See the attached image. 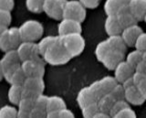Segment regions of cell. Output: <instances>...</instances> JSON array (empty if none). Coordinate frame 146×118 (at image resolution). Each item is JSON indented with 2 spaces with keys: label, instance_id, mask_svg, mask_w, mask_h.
Wrapping results in <instances>:
<instances>
[{
  "label": "cell",
  "instance_id": "obj_18",
  "mask_svg": "<svg viewBox=\"0 0 146 118\" xmlns=\"http://www.w3.org/2000/svg\"><path fill=\"white\" fill-rule=\"evenodd\" d=\"M125 100L133 105H141L146 101V99L135 85L125 89Z\"/></svg>",
  "mask_w": 146,
  "mask_h": 118
},
{
  "label": "cell",
  "instance_id": "obj_29",
  "mask_svg": "<svg viewBox=\"0 0 146 118\" xmlns=\"http://www.w3.org/2000/svg\"><path fill=\"white\" fill-rule=\"evenodd\" d=\"M143 52H141L135 49L134 51H131L128 54L125 61L135 69L136 66L141 61V60H143Z\"/></svg>",
  "mask_w": 146,
  "mask_h": 118
},
{
  "label": "cell",
  "instance_id": "obj_32",
  "mask_svg": "<svg viewBox=\"0 0 146 118\" xmlns=\"http://www.w3.org/2000/svg\"><path fill=\"white\" fill-rule=\"evenodd\" d=\"M44 0H26L27 10L32 13H41L43 11Z\"/></svg>",
  "mask_w": 146,
  "mask_h": 118
},
{
  "label": "cell",
  "instance_id": "obj_8",
  "mask_svg": "<svg viewBox=\"0 0 146 118\" xmlns=\"http://www.w3.org/2000/svg\"><path fill=\"white\" fill-rule=\"evenodd\" d=\"M21 68L27 77H42L45 74V61L43 58L29 60L21 62Z\"/></svg>",
  "mask_w": 146,
  "mask_h": 118
},
{
  "label": "cell",
  "instance_id": "obj_37",
  "mask_svg": "<svg viewBox=\"0 0 146 118\" xmlns=\"http://www.w3.org/2000/svg\"><path fill=\"white\" fill-rule=\"evenodd\" d=\"M130 107L129 106V103H128L126 100H120V101H116L114 103L113 106L111 110V113H110V115L113 116L114 115H116L119 112H121L124 109Z\"/></svg>",
  "mask_w": 146,
  "mask_h": 118
},
{
  "label": "cell",
  "instance_id": "obj_4",
  "mask_svg": "<svg viewBox=\"0 0 146 118\" xmlns=\"http://www.w3.org/2000/svg\"><path fill=\"white\" fill-rule=\"evenodd\" d=\"M21 42L18 28H7L0 36V51L7 52L11 49H17Z\"/></svg>",
  "mask_w": 146,
  "mask_h": 118
},
{
  "label": "cell",
  "instance_id": "obj_51",
  "mask_svg": "<svg viewBox=\"0 0 146 118\" xmlns=\"http://www.w3.org/2000/svg\"><path fill=\"white\" fill-rule=\"evenodd\" d=\"M131 1V0H119V2H120L122 6H128Z\"/></svg>",
  "mask_w": 146,
  "mask_h": 118
},
{
  "label": "cell",
  "instance_id": "obj_15",
  "mask_svg": "<svg viewBox=\"0 0 146 118\" xmlns=\"http://www.w3.org/2000/svg\"><path fill=\"white\" fill-rule=\"evenodd\" d=\"M116 17L123 29L132 25H136L137 22H138L135 19V17L132 16L128 6H123L122 7H121V9L117 13Z\"/></svg>",
  "mask_w": 146,
  "mask_h": 118
},
{
  "label": "cell",
  "instance_id": "obj_43",
  "mask_svg": "<svg viewBox=\"0 0 146 118\" xmlns=\"http://www.w3.org/2000/svg\"><path fill=\"white\" fill-rule=\"evenodd\" d=\"M29 118H47V111L34 108L29 113Z\"/></svg>",
  "mask_w": 146,
  "mask_h": 118
},
{
  "label": "cell",
  "instance_id": "obj_3",
  "mask_svg": "<svg viewBox=\"0 0 146 118\" xmlns=\"http://www.w3.org/2000/svg\"><path fill=\"white\" fill-rule=\"evenodd\" d=\"M22 41L35 42L36 40L40 39L44 32L42 24L38 20L29 19L22 23L18 28Z\"/></svg>",
  "mask_w": 146,
  "mask_h": 118
},
{
  "label": "cell",
  "instance_id": "obj_24",
  "mask_svg": "<svg viewBox=\"0 0 146 118\" xmlns=\"http://www.w3.org/2000/svg\"><path fill=\"white\" fill-rule=\"evenodd\" d=\"M27 79V76L23 71L21 66L18 67L17 69L12 72V74L7 78V81H8L11 85H21L23 86L25 81Z\"/></svg>",
  "mask_w": 146,
  "mask_h": 118
},
{
  "label": "cell",
  "instance_id": "obj_36",
  "mask_svg": "<svg viewBox=\"0 0 146 118\" xmlns=\"http://www.w3.org/2000/svg\"><path fill=\"white\" fill-rule=\"evenodd\" d=\"M110 94L115 101H120V100H125V89L123 88L121 83H118Z\"/></svg>",
  "mask_w": 146,
  "mask_h": 118
},
{
  "label": "cell",
  "instance_id": "obj_42",
  "mask_svg": "<svg viewBox=\"0 0 146 118\" xmlns=\"http://www.w3.org/2000/svg\"><path fill=\"white\" fill-rule=\"evenodd\" d=\"M79 1L85 7V8L93 9L100 5L102 0H79Z\"/></svg>",
  "mask_w": 146,
  "mask_h": 118
},
{
  "label": "cell",
  "instance_id": "obj_40",
  "mask_svg": "<svg viewBox=\"0 0 146 118\" xmlns=\"http://www.w3.org/2000/svg\"><path fill=\"white\" fill-rule=\"evenodd\" d=\"M111 118H137L135 112L131 107H128L124 110L119 112L116 115L111 116Z\"/></svg>",
  "mask_w": 146,
  "mask_h": 118
},
{
  "label": "cell",
  "instance_id": "obj_10",
  "mask_svg": "<svg viewBox=\"0 0 146 118\" xmlns=\"http://www.w3.org/2000/svg\"><path fill=\"white\" fill-rule=\"evenodd\" d=\"M18 56L20 58L21 62L29 60H36L41 58L38 51V43L30 41H22L21 44L17 49Z\"/></svg>",
  "mask_w": 146,
  "mask_h": 118
},
{
  "label": "cell",
  "instance_id": "obj_16",
  "mask_svg": "<svg viewBox=\"0 0 146 118\" xmlns=\"http://www.w3.org/2000/svg\"><path fill=\"white\" fill-rule=\"evenodd\" d=\"M128 7L137 21L144 19L146 15V0H131Z\"/></svg>",
  "mask_w": 146,
  "mask_h": 118
},
{
  "label": "cell",
  "instance_id": "obj_9",
  "mask_svg": "<svg viewBox=\"0 0 146 118\" xmlns=\"http://www.w3.org/2000/svg\"><path fill=\"white\" fill-rule=\"evenodd\" d=\"M67 0H44L43 11L53 19H62L63 10Z\"/></svg>",
  "mask_w": 146,
  "mask_h": 118
},
{
  "label": "cell",
  "instance_id": "obj_2",
  "mask_svg": "<svg viewBox=\"0 0 146 118\" xmlns=\"http://www.w3.org/2000/svg\"><path fill=\"white\" fill-rule=\"evenodd\" d=\"M60 41L66 51L71 58L79 56L85 49V39L81 33H73L65 36H59Z\"/></svg>",
  "mask_w": 146,
  "mask_h": 118
},
{
  "label": "cell",
  "instance_id": "obj_44",
  "mask_svg": "<svg viewBox=\"0 0 146 118\" xmlns=\"http://www.w3.org/2000/svg\"><path fill=\"white\" fill-rule=\"evenodd\" d=\"M15 5L14 0H0V9L11 11Z\"/></svg>",
  "mask_w": 146,
  "mask_h": 118
},
{
  "label": "cell",
  "instance_id": "obj_31",
  "mask_svg": "<svg viewBox=\"0 0 146 118\" xmlns=\"http://www.w3.org/2000/svg\"><path fill=\"white\" fill-rule=\"evenodd\" d=\"M81 113H82L83 118H93L98 113H100L98 103L95 102V103L88 104L87 106L81 109Z\"/></svg>",
  "mask_w": 146,
  "mask_h": 118
},
{
  "label": "cell",
  "instance_id": "obj_52",
  "mask_svg": "<svg viewBox=\"0 0 146 118\" xmlns=\"http://www.w3.org/2000/svg\"><path fill=\"white\" fill-rule=\"evenodd\" d=\"M4 78V74H3V69H2V66H1V63H0V81Z\"/></svg>",
  "mask_w": 146,
  "mask_h": 118
},
{
  "label": "cell",
  "instance_id": "obj_30",
  "mask_svg": "<svg viewBox=\"0 0 146 118\" xmlns=\"http://www.w3.org/2000/svg\"><path fill=\"white\" fill-rule=\"evenodd\" d=\"M110 49H110V47H109V44L107 42V40H102V41L98 43V45L95 48V51H94L97 60L102 62L104 56L106 55L107 52L110 51Z\"/></svg>",
  "mask_w": 146,
  "mask_h": 118
},
{
  "label": "cell",
  "instance_id": "obj_20",
  "mask_svg": "<svg viewBox=\"0 0 146 118\" xmlns=\"http://www.w3.org/2000/svg\"><path fill=\"white\" fill-rule=\"evenodd\" d=\"M109 44V47L112 51H117L125 53L127 46L124 42V40L121 38V35H115V36H109V38L106 39Z\"/></svg>",
  "mask_w": 146,
  "mask_h": 118
},
{
  "label": "cell",
  "instance_id": "obj_26",
  "mask_svg": "<svg viewBox=\"0 0 146 118\" xmlns=\"http://www.w3.org/2000/svg\"><path fill=\"white\" fill-rule=\"evenodd\" d=\"M122 7L119 0H106L104 3V11L107 16H116Z\"/></svg>",
  "mask_w": 146,
  "mask_h": 118
},
{
  "label": "cell",
  "instance_id": "obj_7",
  "mask_svg": "<svg viewBox=\"0 0 146 118\" xmlns=\"http://www.w3.org/2000/svg\"><path fill=\"white\" fill-rule=\"evenodd\" d=\"M0 63L3 69L4 78L7 81L8 77L12 74V72L21 66V61L17 49H11L5 52L4 56L0 60Z\"/></svg>",
  "mask_w": 146,
  "mask_h": 118
},
{
  "label": "cell",
  "instance_id": "obj_38",
  "mask_svg": "<svg viewBox=\"0 0 146 118\" xmlns=\"http://www.w3.org/2000/svg\"><path fill=\"white\" fill-rule=\"evenodd\" d=\"M18 110L31 112L34 109V100L33 99H27V98H22L20 100L19 103L17 104Z\"/></svg>",
  "mask_w": 146,
  "mask_h": 118
},
{
  "label": "cell",
  "instance_id": "obj_46",
  "mask_svg": "<svg viewBox=\"0 0 146 118\" xmlns=\"http://www.w3.org/2000/svg\"><path fill=\"white\" fill-rule=\"evenodd\" d=\"M58 118H75V115L70 109L65 108L58 112Z\"/></svg>",
  "mask_w": 146,
  "mask_h": 118
},
{
  "label": "cell",
  "instance_id": "obj_12",
  "mask_svg": "<svg viewBox=\"0 0 146 118\" xmlns=\"http://www.w3.org/2000/svg\"><path fill=\"white\" fill-rule=\"evenodd\" d=\"M123 61H125V53L110 49L106 55L104 56L102 63L108 70L114 71L115 68Z\"/></svg>",
  "mask_w": 146,
  "mask_h": 118
},
{
  "label": "cell",
  "instance_id": "obj_35",
  "mask_svg": "<svg viewBox=\"0 0 146 118\" xmlns=\"http://www.w3.org/2000/svg\"><path fill=\"white\" fill-rule=\"evenodd\" d=\"M48 96L45 95L43 93L39 94L38 96H36L34 100V108L39 109V110L47 111V105H48Z\"/></svg>",
  "mask_w": 146,
  "mask_h": 118
},
{
  "label": "cell",
  "instance_id": "obj_11",
  "mask_svg": "<svg viewBox=\"0 0 146 118\" xmlns=\"http://www.w3.org/2000/svg\"><path fill=\"white\" fill-rule=\"evenodd\" d=\"M81 23L73 19H62L58 25V36H65L73 33H81Z\"/></svg>",
  "mask_w": 146,
  "mask_h": 118
},
{
  "label": "cell",
  "instance_id": "obj_6",
  "mask_svg": "<svg viewBox=\"0 0 146 118\" xmlns=\"http://www.w3.org/2000/svg\"><path fill=\"white\" fill-rule=\"evenodd\" d=\"M62 19H73L82 23L86 19V8L79 0H67Z\"/></svg>",
  "mask_w": 146,
  "mask_h": 118
},
{
  "label": "cell",
  "instance_id": "obj_53",
  "mask_svg": "<svg viewBox=\"0 0 146 118\" xmlns=\"http://www.w3.org/2000/svg\"><path fill=\"white\" fill-rule=\"evenodd\" d=\"M6 29H7V28H6V27H2V26H0V36H1V34L4 32V30Z\"/></svg>",
  "mask_w": 146,
  "mask_h": 118
},
{
  "label": "cell",
  "instance_id": "obj_39",
  "mask_svg": "<svg viewBox=\"0 0 146 118\" xmlns=\"http://www.w3.org/2000/svg\"><path fill=\"white\" fill-rule=\"evenodd\" d=\"M10 22H11L10 11L0 9V26L7 28L9 24H10Z\"/></svg>",
  "mask_w": 146,
  "mask_h": 118
},
{
  "label": "cell",
  "instance_id": "obj_17",
  "mask_svg": "<svg viewBox=\"0 0 146 118\" xmlns=\"http://www.w3.org/2000/svg\"><path fill=\"white\" fill-rule=\"evenodd\" d=\"M104 29L109 36L121 35L123 30L116 16H107L104 23Z\"/></svg>",
  "mask_w": 146,
  "mask_h": 118
},
{
  "label": "cell",
  "instance_id": "obj_23",
  "mask_svg": "<svg viewBox=\"0 0 146 118\" xmlns=\"http://www.w3.org/2000/svg\"><path fill=\"white\" fill-rule=\"evenodd\" d=\"M22 91L23 86L21 85H11L8 90L7 97L9 102L14 105H17L22 99Z\"/></svg>",
  "mask_w": 146,
  "mask_h": 118
},
{
  "label": "cell",
  "instance_id": "obj_1",
  "mask_svg": "<svg viewBox=\"0 0 146 118\" xmlns=\"http://www.w3.org/2000/svg\"><path fill=\"white\" fill-rule=\"evenodd\" d=\"M42 58L46 63L54 66L66 64L71 60L70 54L66 51L65 48L63 47L59 36L56 41L46 51Z\"/></svg>",
  "mask_w": 146,
  "mask_h": 118
},
{
  "label": "cell",
  "instance_id": "obj_22",
  "mask_svg": "<svg viewBox=\"0 0 146 118\" xmlns=\"http://www.w3.org/2000/svg\"><path fill=\"white\" fill-rule=\"evenodd\" d=\"M116 101L111 97V95L110 93L103 95V96L97 102L99 109H100V112L105 113H109V115H110L111 108H112L113 104Z\"/></svg>",
  "mask_w": 146,
  "mask_h": 118
},
{
  "label": "cell",
  "instance_id": "obj_14",
  "mask_svg": "<svg viewBox=\"0 0 146 118\" xmlns=\"http://www.w3.org/2000/svg\"><path fill=\"white\" fill-rule=\"evenodd\" d=\"M134 72V68L131 66L126 61H123L114 70V78L117 80L119 83H122L124 81L133 76Z\"/></svg>",
  "mask_w": 146,
  "mask_h": 118
},
{
  "label": "cell",
  "instance_id": "obj_27",
  "mask_svg": "<svg viewBox=\"0 0 146 118\" xmlns=\"http://www.w3.org/2000/svg\"><path fill=\"white\" fill-rule=\"evenodd\" d=\"M58 38V36H47V37L40 39L39 42L38 43V51H39L41 57L43 56V54L46 52V51L56 41Z\"/></svg>",
  "mask_w": 146,
  "mask_h": 118
},
{
  "label": "cell",
  "instance_id": "obj_45",
  "mask_svg": "<svg viewBox=\"0 0 146 118\" xmlns=\"http://www.w3.org/2000/svg\"><path fill=\"white\" fill-rule=\"evenodd\" d=\"M135 71H138V72H141V73L146 74V51L143 52V60H141V61L136 66Z\"/></svg>",
  "mask_w": 146,
  "mask_h": 118
},
{
  "label": "cell",
  "instance_id": "obj_49",
  "mask_svg": "<svg viewBox=\"0 0 146 118\" xmlns=\"http://www.w3.org/2000/svg\"><path fill=\"white\" fill-rule=\"evenodd\" d=\"M93 118H111V116L109 115V113H102L100 112L96 115Z\"/></svg>",
  "mask_w": 146,
  "mask_h": 118
},
{
  "label": "cell",
  "instance_id": "obj_50",
  "mask_svg": "<svg viewBox=\"0 0 146 118\" xmlns=\"http://www.w3.org/2000/svg\"><path fill=\"white\" fill-rule=\"evenodd\" d=\"M47 118H58V112H47Z\"/></svg>",
  "mask_w": 146,
  "mask_h": 118
},
{
  "label": "cell",
  "instance_id": "obj_21",
  "mask_svg": "<svg viewBox=\"0 0 146 118\" xmlns=\"http://www.w3.org/2000/svg\"><path fill=\"white\" fill-rule=\"evenodd\" d=\"M65 108H67L66 103L61 97L58 96V95L48 96L47 112H59Z\"/></svg>",
  "mask_w": 146,
  "mask_h": 118
},
{
  "label": "cell",
  "instance_id": "obj_33",
  "mask_svg": "<svg viewBox=\"0 0 146 118\" xmlns=\"http://www.w3.org/2000/svg\"><path fill=\"white\" fill-rule=\"evenodd\" d=\"M89 88L90 90V93H92L93 97L95 98V100L97 102L103 96V95L106 94V93H104V91H103V89L102 87V85H100V81H93V83L89 86Z\"/></svg>",
  "mask_w": 146,
  "mask_h": 118
},
{
  "label": "cell",
  "instance_id": "obj_34",
  "mask_svg": "<svg viewBox=\"0 0 146 118\" xmlns=\"http://www.w3.org/2000/svg\"><path fill=\"white\" fill-rule=\"evenodd\" d=\"M17 109L12 105H4L0 108V118H17Z\"/></svg>",
  "mask_w": 146,
  "mask_h": 118
},
{
  "label": "cell",
  "instance_id": "obj_28",
  "mask_svg": "<svg viewBox=\"0 0 146 118\" xmlns=\"http://www.w3.org/2000/svg\"><path fill=\"white\" fill-rule=\"evenodd\" d=\"M99 81H100V83L102 85V87L104 91V93L106 94L111 93L112 89L119 83L117 80L111 76H105Z\"/></svg>",
  "mask_w": 146,
  "mask_h": 118
},
{
  "label": "cell",
  "instance_id": "obj_48",
  "mask_svg": "<svg viewBox=\"0 0 146 118\" xmlns=\"http://www.w3.org/2000/svg\"><path fill=\"white\" fill-rule=\"evenodd\" d=\"M29 113H30V112L22 111V110H18L17 109V118H29Z\"/></svg>",
  "mask_w": 146,
  "mask_h": 118
},
{
  "label": "cell",
  "instance_id": "obj_19",
  "mask_svg": "<svg viewBox=\"0 0 146 118\" xmlns=\"http://www.w3.org/2000/svg\"><path fill=\"white\" fill-rule=\"evenodd\" d=\"M95 102H97V101H96L95 98L93 97L92 93H90L89 86L88 87H83L82 89H80L77 96V103L81 109L87 106L88 104L95 103Z\"/></svg>",
  "mask_w": 146,
  "mask_h": 118
},
{
  "label": "cell",
  "instance_id": "obj_41",
  "mask_svg": "<svg viewBox=\"0 0 146 118\" xmlns=\"http://www.w3.org/2000/svg\"><path fill=\"white\" fill-rule=\"evenodd\" d=\"M134 47L136 49H138L141 52L146 51V32H143L139 36V38L136 40Z\"/></svg>",
  "mask_w": 146,
  "mask_h": 118
},
{
  "label": "cell",
  "instance_id": "obj_54",
  "mask_svg": "<svg viewBox=\"0 0 146 118\" xmlns=\"http://www.w3.org/2000/svg\"><path fill=\"white\" fill-rule=\"evenodd\" d=\"M144 21H145V23H146V15H145V17H144V19H143Z\"/></svg>",
  "mask_w": 146,
  "mask_h": 118
},
{
  "label": "cell",
  "instance_id": "obj_13",
  "mask_svg": "<svg viewBox=\"0 0 146 118\" xmlns=\"http://www.w3.org/2000/svg\"><path fill=\"white\" fill-rule=\"evenodd\" d=\"M143 32V29L136 24L123 29L121 36L124 40L127 47H133L136 43L137 39L139 38V36Z\"/></svg>",
  "mask_w": 146,
  "mask_h": 118
},
{
  "label": "cell",
  "instance_id": "obj_5",
  "mask_svg": "<svg viewBox=\"0 0 146 118\" xmlns=\"http://www.w3.org/2000/svg\"><path fill=\"white\" fill-rule=\"evenodd\" d=\"M45 83L42 77H27L23 84L22 98L33 99L43 93Z\"/></svg>",
  "mask_w": 146,
  "mask_h": 118
},
{
  "label": "cell",
  "instance_id": "obj_47",
  "mask_svg": "<svg viewBox=\"0 0 146 118\" xmlns=\"http://www.w3.org/2000/svg\"><path fill=\"white\" fill-rule=\"evenodd\" d=\"M121 84H122L123 88H124V89L130 88V87H131V86H134L135 85L134 84V81H133V79H132V77H131V78H129V79H127L126 81H124Z\"/></svg>",
  "mask_w": 146,
  "mask_h": 118
},
{
  "label": "cell",
  "instance_id": "obj_25",
  "mask_svg": "<svg viewBox=\"0 0 146 118\" xmlns=\"http://www.w3.org/2000/svg\"><path fill=\"white\" fill-rule=\"evenodd\" d=\"M132 79H133L135 86L146 99V74L135 71L133 76H132Z\"/></svg>",
  "mask_w": 146,
  "mask_h": 118
}]
</instances>
